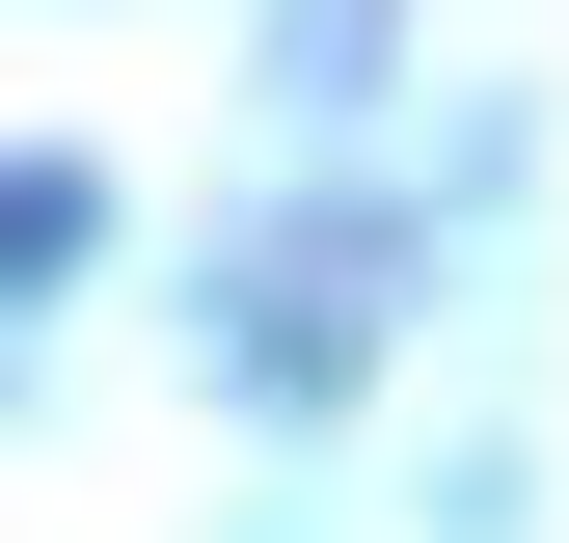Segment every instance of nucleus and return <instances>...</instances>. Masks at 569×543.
Segmentation results:
<instances>
[{
	"label": "nucleus",
	"mask_w": 569,
	"mask_h": 543,
	"mask_svg": "<svg viewBox=\"0 0 569 543\" xmlns=\"http://www.w3.org/2000/svg\"><path fill=\"white\" fill-rule=\"evenodd\" d=\"M82 245H109V190H82V164H0V272H82Z\"/></svg>",
	"instance_id": "obj_1"
}]
</instances>
